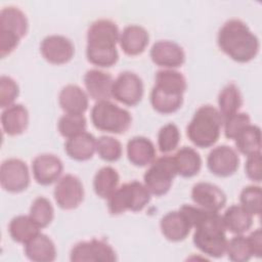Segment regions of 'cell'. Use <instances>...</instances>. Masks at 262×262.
I'll return each mask as SVG.
<instances>
[{
	"mask_svg": "<svg viewBox=\"0 0 262 262\" xmlns=\"http://www.w3.org/2000/svg\"><path fill=\"white\" fill-rule=\"evenodd\" d=\"M193 209L194 233L192 242L205 255L220 258L225 254L227 246L226 229L218 212H211L201 207Z\"/></svg>",
	"mask_w": 262,
	"mask_h": 262,
	"instance_id": "obj_1",
	"label": "cell"
},
{
	"mask_svg": "<svg viewBox=\"0 0 262 262\" xmlns=\"http://www.w3.org/2000/svg\"><path fill=\"white\" fill-rule=\"evenodd\" d=\"M120 39L118 26L110 19H98L87 31L86 56L99 68H110L119 59L117 43Z\"/></svg>",
	"mask_w": 262,
	"mask_h": 262,
	"instance_id": "obj_2",
	"label": "cell"
},
{
	"mask_svg": "<svg viewBox=\"0 0 262 262\" xmlns=\"http://www.w3.org/2000/svg\"><path fill=\"white\" fill-rule=\"evenodd\" d=\"M217 43L222 52L237 62L254 59L260 48L259 39L241 19H229L219 30Z\"/></svg>",
	"mask_w": 262,
	"mask_h": 262,
	"instance_id": "obj_3",
	"label": "cell"
},
{
	"mask_svg": "<svg viewBox=\"0 0 262 262\" xmlns=\"http://www.w3.org/2000/svg\"><path fill=\"white\" fill-rule=\"evenodd\" d=\"M223 118L219 111L213 105H202L194 113L187 126L188 139L198 147H210L220 137Z\"/></svg>",
	"mask_w": 262,
	"mask_h": 262,
	"instance_id": "obj_4",
	"label": "cell"
},
{
	"mask_svg": "<svg viewBox=\"0 0 262 262\" xmlns=\"http://www.w3.org/2000/svg\"><path fill=\"white\" fill-rule=\"evenodd\" d=\"M29 21L17 7L7 6L0 11V56L4 58L18 45L28 32Z\"/></svg>",
	"mask_w": 262,
	"mask_h": 262,
	"instance_id": "obj_5",
	"label": "cell"
},
{
	"mask_svg": "<svg viewBox=\"0 0 262 262\" xmlns=\"http://www.w3.org/2000/svg\"><path fill=\"white\" fill-rule=\"evenodd\" d=\"M150 192L144 184L133 180L117 187L107 199L108 212L120 215L126 211L139 212L150 202Z\"/></svg>",
	"mask_w": 262,
	"mask_h": 262,
	"instance_id": "obj_6",
	"label": "cell"
},
{
	"mask_svg": "<svg viewBox=\"0 0 262 262\" xmlns=\"http://www.w3.org/2000/svg\"><path fill=\"white\" fill-rule=\"evenodd\" d=\"M93 126L104 132L123 134L128 131L132 123L130 113L110 100L97 101L91 110Z\"/></svg>",
	"mask_w": 262,
	"mask_h": 262,
	"instance_id": "obj_7",
	"label": "cell"
},
{
	"mask_svg": "<svg viewBox=\"0 0 262 262\" xmlns=\"http://www.w3.org/2000/svg\"><path fill=\"white\" fill-rule=\"evenodd\" d=\"M176 175L173 158L164 156L156 159L144 173V185L151 194L160 196L170 190Z\"/></svg>",
	"mask_w": 262,
	"mask_h": 262,
	"instance_id": "obj_8",
	"label": "cell"
},
{
	"mask_svg": "<svg viewBox=\"0 0 262 262\" xmlns=\"http://www.w3.org/2000/svg\"><path fill=\"white\" fill-rule=\"evenodd\" d=\"M70 259L73 262H113L117 260V255L110 244L92 238L76 244L71 250Z\"/></svg>",
	"mask_w": 262,
	"mask_h": 262,
	"instance_id": "obj_9",
	"label": "cell"
},
{
	"mask_svg": "<svg viewBox=\"0 0 262 262\" xmlns=\"http://www.w3.org/2000/svg\"><path fill=\"white\" fill-rule=\"evenodd\" d=\"M143 93V82L135 73L123 72L114 80L112 97L123 104L136 105L141 101Z\"/></svg>",
	"mask_w": 262,
	"mask_h": 262,
	"instance_id": "obj_10",
	"label": "cell"
},
{
	"mask_svg": "<svg viewBox=\"0 0 262 262\" xmlns=\"http://www.w3.org/2000/svg\"><path fill=\"white\" fill-rule=\"evenodd\" d=\"M0 183L4 190L17 193L30 185V173L27 164L19 159H7L0 167Z\"/></svg>",
	"mask_w": 262,
	"mask_h": 262,
	"instance_id": "obj_11",
	"label": "cell"
},
{
	"mask_svg": "<svg viewBox=\"0 0 262 262\" xmlns=\"http://www.w3.org/2000/svg\"><path fill=\"white\" fill-rule=\"evenodd\" d=\"M53 194L59 208L63 210H73L79 207L83 202L84 187L77 176L66 174L58 179Z\"/></svg>",
	"mask_w": 262,
	"mask_h": 262,
	"instance_id": "obj_12",
	"label": "cell"
},
{
	"mask_svg": "<svg viewBox=\"0 0 262 262\" xmlns=\"http://www.w3.org/2000/svg\"><path fill=\"white\" fill-rule=\"evenodd\" d=\"M207 166L212 174L219 177L233 175L239 166L237 152L228 145L214 147L207 158Z\"/></svg>",
	"mask_w": 262,
	"mask_h": 262,
	"instance_id": "obj_13",
	"label": "cell"
},
{
	"mask_svg": "<svg viewBox=\"0 0 262 262\" xmlns=\"http://www.w3.org/2000/svg\"><path fill=\"white\" fill-rule=\"evenodd\" d=\"M40 52L48 62L52 64H63L73 58L75 46L64 36L50 35L42 40Z\"/></svg>",
	"mask_w": 262,
	"mask_h": 262,
	"instance_id": "obj_14",
	"label": "cell"
},
{
	"mask_svg": "<svg viewBox=\"0 0 262 262\" xmlns=\"http://www.w3.org/2000/svg\"><path fill=\"white\" fill-rule=\"evenodd\" d=\"M191 199L198 207L211 212H219L226 204V194L210 182H198L191 189Z\"/></svg>",
	"mask_w": 262,
	"mask_h": 262,
	"instance_id": "obj_15",
	"label": "cell"
},
{
	"mask_svg": "<svg viewBox=\"0 0 262 262\" xmlns=\"http://www.w3.org/2000/svg\"><path fill=\"white\" fill-rule=\"evenodd\" d=\"M149 55L154 63L167 69L179 68L185 61V53L182 47L169 40L156 42L150 49Z\"/></svg>",
	"mask_w": 262,
	"mask_h": 262,
	"instance_id": "obj_16",
	"label": "cell"
},
{
	"mask_svg": "<svg viewBox=\"0 0 262 262\" xmlns=\"http://www.w3.org/2000/svg\"><path fill=\"white\" fill-rule=\"evenodd\" d=\"M62 170L61 160L52 154L39 155L32 162L33 176L41 185H50L57 181Z\"/></svg>",
	"mask_w": 262,
	"mask_h": 262,
	"instance_id": "obj_17",
	"label": "cell"
},
{
	"mask_svg": "<svg viewBox=\"0 0 262 262\" xmlns=\"http://www.w3.org/2000/svg\"><path fill=\"white\" fill-rule=\"evenodd\" d=\"M162 234L170 242H181L185 239L191 228V222L187 215L179 209L164 215L160 222Z\"/></svg>",
	"mask_w": 262,
	"mask_h": 262,
	"instance_id": "obj_18",
	"label": "cell"
},
{
	"mask_svg": "<svg viewBox=\"0 0 262 262\" xmlns=\"http://www.w3.org/2000/svg\"><path fill=\"white\" fill-rule=\"evenodd\" d=\"M114 79L113 77L100 70H89L84 76V84L89 96L96 100H108L112 97Z\"/></svg>",
	"mask_w": 262,
	"mask_h": 262,
	"instance_id": "obj_19",
	"label": "cell"
},
{
	"mask_svg": "<svg viewBox=\"0 0 262 262\" xmlns=\"http://www.w3.org/2000/svg\"><path fill=\"white\" fill-rule=\"evenodd\" d=\"M149 42L147 31L137 25H130L124 28L120 34L119 43L125 54L135 56L141 54Z\"/></svg>",
	"mask_w": 262,
	"mask_h": 262,
	"instance_id": "obj_20",
	"label": "cell"
},
{
	"mask_svg": "<svg viewBox=\"0 0 262 262\" xmlns=\"http://www.w3.org/2000/svg\"><path fill=\"white\" fill-rule=\"evenodd\" d=\"M154 143L144 136H135L127 143L128 160L136 167H145L156 160Z\"/></svg>",
	"mask_w": 262,
	"mask_h": 262,
	"instance_id": "obj_21",
	"label": "cell"
},
{
	"mask_svg": "<svg viewBox=\"0 0 262 262\" xmlns=\"http://www.w3.org/2000/svg\"><path fill=\"white\" fill-rule=\"evenodd\" d=\"M58 103L66 114L83 115L88 108V95L77 85L64 86L58 96Z\"/></svg>",
	"mask_w": 262,
	"mask_h": 262,
	"instance_id": "obj_22",
	"label": "cell"
},
{
	"mask_svg": "<svg viewBox=\"0 0 262 262\" xmlns=\"http://www.w3.org/2000/svg\"><path fill=\"white\" fill-rule=\"evenodd\" d=\"M29 124V112L23 104H12L3 110L1 114V125L3 131L9 136L24 133Z\"/></svg>",
	"mask_w": 262,
	"mask_h": 262,
	"instance_id": "obj_23",
	"label": "cell"
},
{
	"mask_svg": "<svg viewBox=\"0 0 262 262\" xmlns=\"http://www.w3.org/2000/svg\"><path fill=\"white\" fill-rule=\"evenodd\" d=\"M96 138L86 131L68 138L64 143L67 155L76 161L90 160L96 151Z\"/></svg>",
	"mask_w": 262,
	"mask_h": 262,
	"instance_id": "obj_24",
	"label": "cell"
},
{
	"mask_svg": "<svg viewBox=\"0 0 262 262\" xmlns=\"http://www.w3.org/2000/svg\"><path fill=\"white\" fill-rule=\"evenodd\" d=\"M25 254L34 262H51L56 258V248L48 235L39 232L25 244Z\"/></svg>",
	"mask_w": 262,
	"mask_h": 262,
	"instance_id": "obj_25",
	"label": "cell"
},
{
	"mask_svg": "<svg viewBox=\"0 0 262 262\" xmlns=\"http://www.w3.org/2000/svg\"><path fill=\"white\" fill-rule=\"evenodd\" d=\"M221 217L225 229L234 234H243L253 225V215L239 205L230 206Z\"/></svg>",
	"mask_w": 262,
	"mask_h": 262,
	"instance_id": "obj_26",
	"label": "cell"
},
{
	"mask_svg": "<svg viewBox=\"0 0 262 262\" xmlns=\"http://www.w3.org/2000/svg\"><path fill=\"white\" fill-rule=\"evenodd\" d=\"M177 174L182 177L189 178L199 174L202 168V158L200 154L192 147L183 146L172 157Z\"/></svg>",
	"mask_w": 262,
	"mask_h": 262,
	"instance_id": "obj_27",
	"label": "cell"
},
{
	"mask_svg": "<svg viewBox=\"0 0 262 262\" xmlns=\"http://www.w3.org/2000/svg\"><path fill=\"white\" fill-rule=\"evenodd\" d=\"M154 87L165 93L183 95L187 88V83L185 77L180 72L166 69L157 72Z\"/></svg>",
	"mask_w": 262,
	"mask_h": 262,
	"instance_id": "obj_28",
	"label": "cell"
},
{
	"mask_svg": "<svg viewBox=\"0 0 262 262\" xmlns=\"http://www.w3.org/2000/svg\"><path fill=\"white\" fill-rule=\"evenodd\" d=\"M40 227L33 221L30 216L18 215L11 219L8 225L10 237L19 244H26L37 235Z\"/></svg>",
	"mask_w": 262,
	"mask_h": 262,
	"instance_id": "obj_29",
	"label": "cell"
},
{
	"mask_svg": "<svg viewBox=\"0 0 262 262\" xmlns=\"http://www.w3.org/2000/svg\"><path fill=\"white\" fill-rule=\"evenodd\" d=\"M236 148L249 157L261 152V130L257 125H248L234 138Z\"/></svg>",
	"mask_w": 262,
	"mask_h": 262,
	"instance_id": "obj_30",
	"label": "cell"
},
{
	"mask_svg": "<svg viewBox=\"0 0 262 262\" xmlns=\"http://www.w3.org/2000/svg\"><path fill=\"white\" fill-rule=\"evenodd\" d=\"M218 105L223 119L238 113L243 105V95L235 84L230 83L222 88L218 95Z\"/></svg>",
	"mask_w": 262,
	"mask_h": 262,
	"instance_id": "obj_31",
	"label": "cell"
},
{
	"mask_svg": "<svg viewBox=\"0 0 262 262\" xmlns=\"http://www.w3.org/2000/svg\"><path fill=\"white\" fill-rule=\"evenodd\" d=\"M120 176L116 169L110 166L100 168L93 179V188L95 193L101 199H108L117 189Z\"/></svg>",
	"mask_w": 262,
	"mask_h": 262,
	"instance_id": "obj_32",
	"label": "cell"
},
{
	"mask_svg": "<svg viewBox=\"0 0 262 262\" xmlns=\"http://www.w3.org/2000/svg\"><path fill=\"white\" fill-rule=\"evenodd\" d=\"M150 103L156 112L168 115L175 113L181 107L183 103V95L165 93L152 87L150 92Z\"/></svg>",
	"mask_w": 262,
	"mask_h": 262,
	"instance_id": "obj_33",
	"label": "cell"
},
{
	"mask_svg": "<svg viewBox=\"0 0 262 262\" xmlns=\"http://www.w3.org/2000/svg\"><path fill=\"white\" fill-rule=\"evenodd\" d=\"M29 216L40 228L47 227L54 217V210L50 201L44 196L35 199L30 208Z\"/></svg>",
	"mask_w": 262,
	"mask_h": 262,
	"instance_id": "obj_34",
	"label": "cell"
},
{
	"mask_svg": "<svg viewBox=\"0 0 262 262\" xmlns=\"http://www.w3.org/2000/svg\"><path fill=\"white\" fill-rule=\"evenodd\" d=\"M57 128L61 136L70 138L86 131L87 121L84 115L66 114L60 117Z\"/></svg>",
	"mask_w": 262,
	"mask_h": 262,
	"instance_id": "obj_35",
	"label": "cell"
},
{
	"mask_svg": "<svg viewBox=\"0 0 262 262\" xmlns=\"http://www.w3.org/2000/svg\"><path fill=\"white\" fill-rule=\"evenodd\" d=\"M96 151L103 161L116 162L122 157L123 147L117 138L112 136H100L96 140Z\"/></svg>",
	"mask_w": 262,
	"mask_h": 262,
	"instance_id": "obj_36",
	"label": "cell"
},
{
	"mask_svg": "<svg viewBox=\"0 0 262 262\" xmlns=\"http://www.w3.org/2000/svg\"><path fill=\"white\" fill-rule=\"evenodd\" d=\"M225 253L233 262H247L253 257L247 237L243 234H236L227 242Z\"/></svg>",
	"mask_w": 262,
	"mask_h": 262,
	"instance_id": "obj_37",
	"label": "cell"
},
{
	"mask_svg": "<svg viewBox=\"0 0 262 262\" xmlns=\"http://www.w3.org/2000/svg\"><path fill=\"white\" fill-rule=\"evenodd\" d=\"M179 141L180 132L175 124L169 123L160 129L158 134V146L162 152L168 154L173 151L178 146Z\"/></svg>",
	"mask_w": 262,
	"mask_h": 262,
	"instance_id": "obj_38",
	"label": "cell"
},
{
	"mask_svg": "<svg viewBox=\"0 0 262 262\" xmlns=\"http://www.w3.org/2000/svg\"><path fill=\"white\" fill-rule=\"evenodd\" d=\"M261 187L258 185L246 186L239 195L241 206L252 215L261 213Z\"/></svg>",
	"mask_w": 262,
	"mask_h": 262,
	"instance_id": "obj_39",
	"label": "cell"
},
{
	"mask_svg": "<svg viewBox=\"0 0 262 262\" xmlns=\"http://www.w3.org/2000/svg\"><path fill=\"white\" fill-rule=\"evenodd\" d=\"M19 94L17 83L8 76L0 77V107L6 108L13 104Z\"/></svg>",
	"mask_w": 262,
	"mask_h": 262,
	"instance_id": "obj_40",
	"label": "cell"
},
{
	"mask_svg": "<svg viewBox=\"0 0 262 262\" xmlns=\"http://www.w3.org/2000/svg\"><path fill=\"white\" fill-rule=\"evenodd\" d=\"M250 124L251 119L247 113H236L223 119L225 137L228 139H234L236 135Z\"/></svg>",
	"mask_w": 262,
	"mask_h": 262,
	"instance_id": "obj_41",
	"label": "cell"
},
{
	"mask_svg": "<svg viewBox=\"0 0 262 262\" xmlns=\"http://www.w3.org/2000/svg\"><path fill=\"white\" fill-rule=\"evenodd\" d=\"M262 159L261 152L249 156L245 165V171L249 179L255 182H260L262 179Z\"/></svg>",
	"mask_w": 262,
	"mask_h": 262,
	"instance_id": "obj_42",
	"label": "cell"
},
{
	"mask_svg": "<svg viewBox=\"0 0 262 262\" xmlns=\"http://www.w3.org/2000/svg\"><path fill=\"white\" fill-rule=\"evenodd\" d=\"M252 255L260 258L262 256V232L260 228H257L247 236Z\"/></svg>",
	"mask_w": 262,
	"mask_h": 262,
	"instance_id": "obj_43",
	"label": "cell"
}]
</instances>
